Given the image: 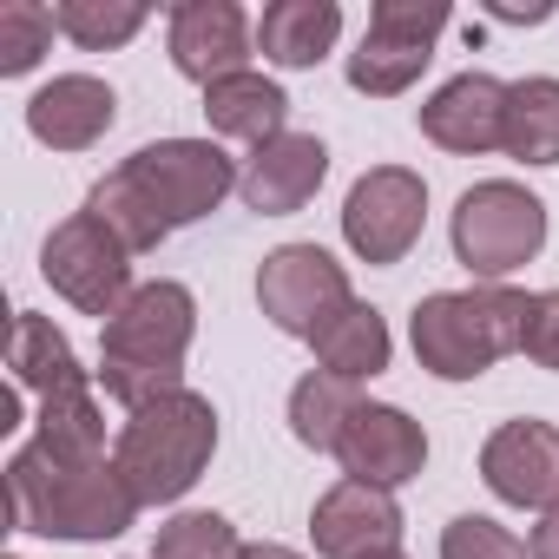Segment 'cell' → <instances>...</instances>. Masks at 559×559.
<instances>
[{
  "instance_id": "13",
  "label": "cell",
  "mask_w": 559,
  "mask_h": 559,
  "mask_svg": "<svg viewBox=\"0 0 559 559\" xmlns=\"http://www.w3.org/2000/svg\"><path fill=\"white\" fill-rule=\"evenodd\" d=\"M323 178H330V145L317 132H284V139H270L243 158L237 191L257 217H290L323 191Z\"/></svg>"
},
{
  "instance_id": "2",
  "label": "cell",
  "mask_w": 559,
  "mask_h": 559,
  "mask_svg": "<svg viewBox=\"0 0 559 559\" xmlns=\"http://www.w3.org/2000/svg\"><path fill=\"white\" fill-rule=\"evenodd\" d=\"M139 520V493L112 461H53L40 441H27L8 461V526L47 533V539H119Z\"/></svg>"
},
{
  "instance_id": "34",
  "label": "cell",
  "mask_w": 559,
  "mask_h": 559,
  "mask_svg": "<svg viewBox=\"0 0 559 559\" xmlns=\"http://www.w3.org/2000/svg\"><path fill=\"white\" fill-rule=\"evenodd\" d=\"M8 559H21V552H8Z\"/></svg>"
},
{
  "instance_id": "7",
  "label": "cell",
  "mask_w": 559,
  "mask_h": 559,
  "mask_svg": "<svg viewBox=\"0 0 559 559\" xmlns=\"http://www.w3.org/2000/svg\"><path fill=\"white\" fill-rule=\"evenodd\" d=\"M40 276L80 310V317H112L139 284H132V250L93 217V211H73L53 237H47V250H40Z\"/></svg>"
},
{
  "instance_id": "12",
  "label": "cell",
  "mask_w": 559,
  "mask_h": 559,
  "mask_svg": "<svg viewBox=\"0 0 559 559\" xmlns=\"http://www.w3.org/2000/svg\"><path fill=\"white\" fill-rule=\"evenodd\" d=\"M336 461H343V480H369V487H389L395 493V487H408L428 467V435H421V421L408 408L362 402L356 421L343 428Z\"/></svg>"
},
{
  "instance_id": "4",
  "label": "cell",
  "mask_w": 559,
  "mask_h": 559,
  "mask_svg": "<svg viewBox=\"0 0 559 559\" xmlns=\"http://www.w3.org/2000/svg\"><path fill=\"white\" fill-rule=\"evenodd\" d=\"M526 310L533 297L507 290V284H474V290H435L415 304V362L441 382H474L487 376L500 356L520 349L526 336Z\"/></svg>"
},
{
  "instance_id": "18",
  "label": "cell",
  "mask_w": 559,
  "mask_h": 559,
  "mask_svg": "<svg viewBox=\"0 0 559 559\" xmlns=\"http://www.w3.org/2000/svg\"><path fill=\"white\" fill-rule=\"evenodd\" d=\"M284 112H290L284 86L263 80V73H230V80L204 86V119H211V132H217V139H243L250 152L270 145V139H284Z\"/></svg>"
},
{
  "instance_id": "20",
  "label": "cell",
  "mask_w": 559,
  "mask_h": 559,
  "mask_svg": "<svg viewBox=\"0 0 559 559\" xmlns=\"http://www.w3.org/2000/svg\"><path fill=\"white\" fill-rule=\"evenodd\" d=\"M8 369H14V382H21V389H34L40 402H47V395H67V389H93V376L80 369L73 343H67L47 317H34V310H21V317H14Z\"/></svg>"
},
{
  "instance_id": "28",
  "label": "cell",
  "mask_w": 559,
  "mask_h": 559,
  "mask_svg": "<svg viewBox=\"0 0 559 559\" xmlns=\"http://www.w3.org/2000/svg\"><path fill=\"white\" fill-rule=\"evenodd\" d=\"M237 552H243V539L224 513H178L152 539V559H237Z\"/></svg>"
},
{
  "instance_id": "9",
  "label": "cell",
  "mask_w": 559,
  "mask_h": 559,
  "mask_svg": "<svg viewBox=\"0 0 559 559\" xmlns=\"http://www.w3.org/2000/svg\"><path fill=\"white\" fill-rule=\"evenodd\" d=\"M428 224V185L408 165H376L343 198V237L362 263H402L421 243Z\"/></svg>"
},
{
  "instance_id": "15",
  "label": "cell",
  "mask_w": 559,
  "mask_h": 559,
  "mask_svg": "<svg viewBox=\"0 0 559 559\" xmlns=\"http://www.w3.org/2000/svg\"><path fill=\"white\" fill-rule=\"evenodd\" d=\"M507 93L493 73H454L428 106H421V132L441 145V152H461V158H480V152H500L507 145Z\"/></svg>"
},
{
  "instance_id": "14",
  "label": "cell",
  "mask_w": 559,
  "mask_h": 559,
  "mask_svg": "<svg viewBox=\"0 0 559 559\" xmlns=\"http://www.w3.org/2000/svg\"><path fill=\"white\" fill-rule=\"evenodd\" d=\"M171 67L198 86L250 73V21L237 0H185V8H171Z\"/></svg>"
},
{
  "instance_id": "16",
  "label": "cell",
  "mask_w": 559,
  "mask_h": 559,
  "mask_svg": "<svg viewBox=\"0 0 559 559\" xmlns=\"http://www.w3.org/2000/svg\"><path fill=\"white\" fill-rule=\"evenodd\" d=\"M310 539L323 559H369L382 546L402 539V507L389 487H369V480H336L317 513H310Z\"/></svg>"
},
{
  "instance_id": "22",
  "label": "cell",
  "mask_w": 559,
  "mask_h": 559,
  "mask_svg": "<svg viewBox=\"0 0 559 559\" xmlns=\"http://www.w3.org/2000/svg\"><path fill=\"white\" fill-rule=\"evenodd\" d=\"M86 211L132 250V257H145V250H158L165 237H171V217L152 204V191L119 165V171H106L99 185H93V198H86Z\"/></svg>"
},
{
  "instance_id": "10",
  "label": "cell",
  "mask_w": 559,
  "mask_h": 559,
  "mask_svg": "<svg viewBox=\"0 0 559 559\" xmlns=\"http://www.w3.org/2000/svg\"><path fill=\"white\" fill-rule=\"evenodd\" d=\"M126 171L152 191V204L171 217V230H178V224L211 217V211L237 191V178H243V171H237L211 139H158V145L132 152V158H126Z\"/></svg>"
},
{
  "instance_id": "23",
  "label": "cell",
  "mask_w": 559,
  "mask_h": 559,
  "mask_svg": "<svg viewBox=\"0 0 559 559\" xmlns=\"http://www.w3.org/2000/svg\"><path fill=\"white\" fill-rule=\"evenodd\" d=\"M356 408H362L356 382H343V376H330V369H310V376L290 389V435H297L304 448H317V454H336V448H343V428L356 421Z\"/></svg>"
},
{
  "instance_id": "24",
  "label": "cell",
  "mask_w": 559,
  "mask_h": 559,
  "mask_svg": "<svg viewBox=\"0 0 559 559\" xmlns=\"http://www.w3.org/2000/svg\"><path fill=\"white\" fill-rule=\"evenodd\" d=\"M34 441L53 454V461H106V415L93 402V389H67V395H47L40 415H34Z\"/></svg>"
},
{
  "instance_id": "5",
  "label": "cell",
  "mask_w": 559,
  "mask_h": 559,
  "mask_svg": "<svg viewBox=\"0 0 559 559\" xmlns=\"http://www.w3.org/2000/svg\"><path fill=\"white\" fill-rule=\"evenodd\" d=\"M546 243V204L513 185V178H487L474 191H461L454 204V257L480 276V284H500L520 263H533Z\"/></svg>"
},
{
  "instance_id": "21",
  "label": "cell",
  "mask_w": 559,
  "mask_h": 559,
  "mask_svg": "<svg viewBox=\"0 0 559 559\" xmlns=\"http://www.w3.org/2000/svg\"><path fill=\"white\" fill-rule=\"evenodd\" d=\"M310 349H317V362L330 369V376H343V382H369V376H382L389 369V323H382V310H369V304H343L317 336H310Z\"/></svg>"
},
{
  "instance_id": "3",
  "label": "cell",
  "mask_w": 559,
  "mask_h": 559,
  "mask_svg": "<svg viewBox=\"0 0 559 559\" xmlns=\"http://www.w3.org/2000/svg\"><path fill=\"white\" fill-rule=\"evenodd\" d=\"M211 454H217V408H211V395L178 389V395H158L126 415L112 467L126 474L139 507H171L204 480Z\"/></svg>"
},
{
  "instance_id": "31",
  "label": "cell",
  "mask_w": 559,
  "mask_h": 559,
  "mask_svg": "<svg viewBox=\"0 0 559 559\" xmlns=\"http://www.w3.org/2000/svg\"><path fill=\"white\" fill-rule=\"evenodd\" d=\"M526 552H533V559H559V507H552V513H539V526H533Z\"/></svg>"
},
{
  "instance_id": "19",
  "label": "cell",
  "mask_w": 559,
  "mask_h": 559,
  "mask_svg": "<svg viewBox=\"0 0 559 559\" xmlns=\"http://www.w3.org/2000/svg\"><path fill=\"white\" fill-rule=\"evenodd\" d=\"M336 34H343V8H336V0H276V8H263V21H257L263 60L290 67V73L317 67L336 47Z\"/></svg>"
},
{
  "instance_id": "33",
  "label": "cell",
  "mask_w": 559,
  "mask_h": 559,
  "mask_svg": "<svg viewBox=\"0 0 559 559\" xmlns=\"http://www.w3.org/2000/svg\"><path fill=\"white\" fill-rule=\"evenodd\" d=\"M369 559H408V552H402V546H382V552H369Z\"/></svg>"
},
{
  "instance_id": "27",
  "label": "cell",
  "mask_w": 559,
  "mask_h": 559,
  "mask_svg": "<svg viewBox=\"0 0 559 559\" xmlns=\"http://www.w3.org/2000/svg\"><path fill=\"white\" fill-rule=\"evenodd\" d=\"M47 47H53V8H40V0H8V8H0V80L34 73Z\"/></svg>"
},
{
  "instance_id": "32",
  "label": "cell",
  "mask_w": 559,
  "mask_h": 559,
  "mask_svg": "<svg viewBox=\"0 0 559 559\" xmlns=\"http://www.w3.org/2000/svg\"><path fill=\"white\" fill-rule=\"evenodd\" d=\"M237 559H304L297 546H276V539H257V546H243Z\"/></svg>"
},
{
  "instance_id": "11",
  "label": "cell",
  "mask_w": 559,
  "mask_h": 559,
  "mask_svg": "<svg viewBox=\"0 0 559 559\" xmlns=\"http://www.w3.org/2000/svg\"><path fill=\"white\" fill-rule=\"evenodd\" d=\"M480 480L493 487V500L507 507H533L552 513L559 507V428L552 421H500L480 448Z\"/></svg>"
},
{
  "instance_id": "26",
  "label": "cell",
  "mask_w": 559,
  "mask_h": 559,
  "mask_svg": "<svg viewBox=\"0 0 559 559\" xmlns=\"http://www.w3.org/2000/svg\"><path fill=\"white\" fill-rule=\"evenodd\" d=\"M53 27L86 53H112L145 27V0H60Z\"/></svg>"
},
{
  "instance_id": "25",
  "label": "cell",
  "mask_w": 559,
  "mask_h": 559,
  "mask_svg": "<svg viewBox=\"0 0 559 559\" xmlns=\"http://www.w3.org/2000/svg\"><path fill=\"white\" fill-rule=\"evenodd\" d=\"M507 158L520 165H559V80H520L507 93Z\"/></svg>"
},
{
  "instance_id": "17",
  "label": "cell",
  "mask_w": 559,
  "mask_h": 559,
  "mask_svg": "<svg viewBox=\"0 0 559 559\" xmlns=\"http://www.w3.org/2000/svg\"><path fill=\"white\" fill-rule=\"evenodd\" d=\"M119 119V93L93 73H60L27 99V132L53 152H93Z\"/></svg>"
},
{
  "instance_id": "8",
  "label": "cell",
  "mask_w": 559,
  "mask_h": 559,
  "mask_svg": "<svg viewBox=\"0 0 559 559\" xmlns=\"http://www.w3.org/2000/svg\"><path fill=\"white\" fill-rule=\"evenodd\" d=\"M257 304H263V317L284 330V336H304L310 343L356 297H349V270L323 243H276L263 257V270H257Z\"/></svg>"
},
{
  "instance_id": "30",
  "label": "cell",
  "mask_w": 559,
  "mask_h": 559,
  "mask_svg": "<svg viewBox=\"0 0 559 559\" xmlns=\"http://www.w3.org/2000/svg\"><path fill=\"white\" fill-rule=\"evenodd\" d=\"M520 349H526L539 369H552V376H559V290H539V297H533Z\"/></svg>"
},
{
  "instance_id": "29",
  "label": "cell",
  "mask_w": 559,
  "mask_h": 559,
  "mask_svg": "<svg viewBox=\"0 0 559 559\" xmlns=\"http://www.w3.org/2000/svg\"><path fill=\"white\" fill-rule=\"evenodd\" d=\"M441 559H533L500 520H487V513H461V520H448V533H441Z\"/></svg>"
},
{
  "instance_id": "6",
  "label": "cell",
  "mask_w": 559,
  "mask_h": 559,
  "mask_svg": "<svg viewBox=\"0 0 559 559\" xmlns=\"http://www.w3.org/2000/svg\"><path fill=\"white\" fill-rule=\"evenodd\" d=\"M448 8L441 0H376L369 8V34L349 53V86L369 99H395L421 80V67L435 60V40L448 34Z\"/></svg>"
},
{
  "instance_id": "1",
  "label": "cell",
  "mask_w": 559,
  "mask_h": 559,
  "mask_svg": "<svg viewBox=\"0 0 559 559\" xmlns=\"http://www.w3.org/2000/svg\"><path fill=\"white\" fill-rule=\"evenodd\" d=\"M191 336H198V297L171 276L158 284H139L99 330V389L132 415L158 395H178L185 389V356H191Z\"/></svg>"
}]
</instances>
